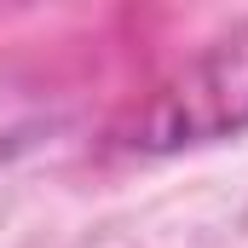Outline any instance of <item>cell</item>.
<instances>
[{"instance_id":"obj_1","label":"cell","mask_w":248,"mask_h":248,"mask_svg":"<svg viewBox=\"0 0 248 248\" xmlns=\"http://www.w3.org/2000/svg\"><path fill=\"white\" fill-rule=\"evenodd\" d=\"M248 133V23L185 58L122 127L116 144L133 156H179Z\"/></svg>"},{"instance_id":"obj_2","label":"cell","mask_w":248,"mask_h":248,"mask_svg":"<svg viewBox=\"0 0 248 248\" xmlns=\"http://www.w3.org/2000/svg\"><path fill=\"white\" fill-rule=\"evenodd\" d=\"M58 127H63V110L41 81L0 75V168L29 156V150H41Z\"/></svg>"}]
</instances>
